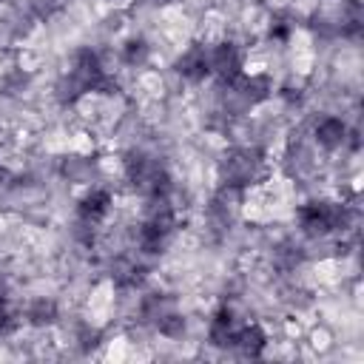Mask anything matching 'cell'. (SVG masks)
<instances>
[{
  "label": "cell",
  "mask_w": 364,
  "mask_h": 364,
  "mask_svg": "<svg viewBox=\"0 0 364 364\" xmlns=\"http://www.w3.org/2000/svg\"><path fill=\"white\" fill-rule=\"evenodd\" d=\"M267 173L264 156L253 148H236L230 154H225V159L219 162V179L228 191H245L256 182H262Z\"/></svg>",
  "instance_id": "cell-2"
},
{
  "label": "cell",
  "mask_w": 364,
  "mask_h": 364,
  "mask_svg": "<svg viewBox=\"0 0 364 364\" xmlns=\"http://www.w3.org/2000/svg\"><path fill=\"white\" fill-rule=\"evenodd\" d=\"M111 205H114V196H111L108 188H91V191H85L82 199L77 202V216H80L82 225H91V228H94V225H100V222L108 216Z\"/></svg>",
  "instance_id": "cell-8"
},
{
  "label": "cell",
  "mask_w": 364,
  "mask_h": 364,
  "mask_svg": "<svg viewBox=\"0 0 364 364\" xmlns=\"http://www.w3.org/2000/svg\"><path fill=\"white\" fill-rule=\"evenodd\" d=\"M176 74L188 82H202L205 77H210V57H208V46L205 43H193L188 46L179 57H176Z\"/></svg>",
  "instance_id": "cell-7"
},
{
  "label": "cell",
  "mask_w": 364,
  "mask_h": 364,
  "mask_svg": "<svg viewBox=\"0 0 364 364\" xmlns=\"http://www.w3.org/2000/svg\"><path fill=\"white\" fill-rule=\"evenodd\" d=\"M125 179L131 182L134 191H139L148 199H165L171 191V176L165 171V165L148 154H131L125 159Z\"/></svg>",
  "instance_id": "cell-3"
},
{
  "label": "cell",
  "mask_w": 364,
  "mask_h": 364,
  "mask_svg": "<svg viewBox=\"0 0 364 364\" xmlns=\"http://www.w3.org/2000/svg\"><path fill=\"white\" fill-rule=\"evenodd\" d=\"M57 318V304L51 299H34L31 307H28V321L43 327V324H51Z\"/></svg>",
  "instance_id": "cell-12"
},
{
  "label": "cell",
  "mask_w": 364,
  "mask_h": 364,
  "mask_svg": "<svg viewBox=\"0 0 364 364\" xmlns=\"http://www.w3.org/2000/svg\"><path fill=\"white\" fill-rule=\"evenodd\" d=\"M290 34H293V23H290V20L279 17V20L270 23V40H276V43H287Z\"/></svg>",
  "instance_id": "cell-14"
},
{
  "label": "cell",
  "mask_w": 364,
  "mask_h": 364,
  "mask_svg": "<svg viewBox=\"0 0 364 364\" xmlns=\"http://www.w3.org/2000/svg\"><path fill=\"white\" fill-rule=\"evenodd\" d=\"M313 136L324 151H336L350 139V128L341 117H321L313 128Z\"/></svg>",
  "instance_id": "cell-10"
},
{
  "label": "cell",
  "mask_w": 364,
  "mask_h": 364,
  "mask_svg": "<svg viewBox=\"0 0 364 364\" xmlns=\"http://www.w3.org/2000/svg\"><path fill=\"white\" fill-rule=\"evenodd\" d=\"M11 324H14V318H11V310H9L6 299L0 296V336H3V333H9V330H11Z\"/></svg>",
  "instance_id": "cell-15"
},
{
  "label": "cell",
  "mask_w": 364,
  "mask_h": 364,
  "mask_svg": "<svg viewBox=\"0 0 364 364\" xmlns=\"http://www.w3.org/2000/svg\"><path fill=\"white\" fill-rule=\"evenodd\" d=\"M173 233H176V213H173V208H168L165 199H162V208H159V202H156L154 213L139 225V230H136V245H139V250H145V253H162V250L171 245Z\"/></svg>",
  "instance_id": "cell-5"
},
{
  "label": "cell",
  "mask_w": 364,
  "mask_h": 364,
  "mask_svg": "<svg viewBox=\"0 0 364 364\" xmlns=\"http://www.w3.org/2000/svg\"><path fill=\"white\" fill-rule=\"evenodd\" d=\"M267 347V336L259 324H242L239 333H236V341H233V350L245 358H259Z\"/></svg>",
  "instance_id": "cell-11"
},
{
  "label": "cell",
  "mask_w": 364,
  "mask_h": 364,
  "mask_svg": "<svg viewBox=\"0 0 364 364\" xmlns=\"http://www.w3.org/2000/svg\"><path fill=\"white\" fill-rule=\"evenodd\" d=\"M208 57H210V74L219 77L225 85L233 82L239 74H245V51L230 40L208 46Z\"/></svg>",
  "instance_id": "cell-6"
},
{
  "label": "cell",
  "mask_w": 364,
  "mask_h": 364,
  "mask_svg": "<svg viewBox=\"0 0 364 364\" xmlns=\"http://www.w3.org/2000/svg\"><path fill=\"white\" fill-rule=\"evenodd\" d=\"M122 60H125L128 65H142V63L148 60V43L139 40V37L128 40L125 48H122Z\"/></svg>",
  "instance_id": "cell-13"
},
{
  "label": "cell",
  "mask_w": 364,
  "mask_h": 364,
  "mask_svg": "<svg viewBox=\"0 0 364 364\" xmlns=\"http://www.w3.org/2000/svg\"><path fill=\"white\" fill-rule=\"evenodd\" d=\"M299 219V228L313 236V239H321V236H330L341 228H347L350 222V208L344 202H330V199H313L307 205L299 208L296 213Z\"/></svg>",
  "instance_id": "cell-4"
},
{
  "label": "cell",
  "mask_w": 364,
  "mask_h": 364,
  "mask_svg": "<svg viewBox=\"0 0 364 364\" xmlns=\"http://www.w3.org/2000/svg\"><path fill=\"white\" fill-rule=\"evenodd\" d=\"M105 88H111V77H108L100 54L91 51V48H80L74 63H71V68H68V74L60 82L63 100L77 102L80 97L94 94V91H105Z\"/></svg>",
  "instance_id": "cell-1"
},
{
  "label": "cell",
  "mask_w": 364,
  "mask_h": 364,
  "mask_svg": "<svg viewBox=\"0 0 364 364\" xmlns=\"http://www.w3.org/2000/svg\"><path fill=\"white\" fill-rule=\"evenodd\" d=\"M239 321H236V313L228 307V304H222L216 313H213V318H210V324H208V341L213 344V347H222V350H233V341H236V333H239Z\"/></svg>",
  "instance_id": "cell-9"
}]
</instances>
